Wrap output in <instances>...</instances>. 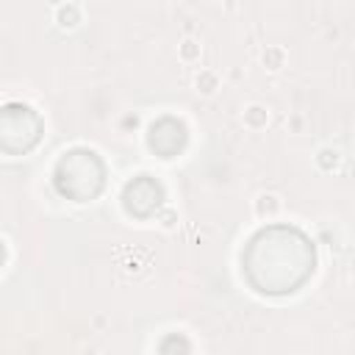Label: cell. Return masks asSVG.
Returning <instances> with one entry per match:
<instances>
[{"instance_id":"obj_3","label":"cell","mask_w":355,"mask_h":355,"mask_svg":"<svg viewBox=\"0 0 355 355\" xmlns=\"http://www.w3.org/2000/svg\"><path fill=\"white\" fill-rule=\"evenodd\" d=\"M122 200H125V208H128L133 216H150V214L161 205L164 189H161V183H158L155 178L139 175V178H133V180L125 186Z\"/></svg>"},{"instance_id":"obj_5","label":"cell","mask_w":355,"mask_h":355,"mask_svg":"<svg viewBox=\"0 0 355 355\" xmlns=\"http://www.w3.org/2000/svg\"><path fill=\"white\" fill-rule=\"evenodd\" d=\"M189 352V341L183 336H169L161 344V355H186Z\"/></svg>"},{"instance_id":"obj_2","label":"cell","mask_w":355,"mask_h":355,"mask_svg":"<svg viewBox=\"0 0 355 355\" xmlns=\"http://www.w3.org/2000/svg\"><path fill=\"white\" fill-rule=\"evenodd\" d=\"M53 178H55V186L61 194H67L72 200H92L100 194V189L105 183V164L100 161V155L94 150L75 147L58 158Z\"/></svg>"},{"instance_id":"obj_4","label":"cell","mask_w":355,"mask_h":355,"mask_svg":"<svg viewBox=\"0 0 355 355\" xmlns=\"http://www.w3.org/2000/svg\"><path fill=\"white\" fill-rule=\"evenodd\" d=\"M186 144V128L180 119L164 116L150 128V147L161 155V158H172L183 150Z\"/></svg>"},{"instance_id":"obj_1","label":"cell","mask_w":355,"mask_h":355,"mask_svg":"<svg viewBox=\"0 0 355 355\" xmlns=\"http://www.w3.org/2000/svg\"><path fill=\"white\" fill-rule=\"evenodd\" d=\"M313 244L291 225L261 227L241 252V269L261 294H291L313 272Z\"/></svg>"}]
</instances>
